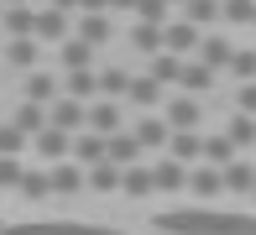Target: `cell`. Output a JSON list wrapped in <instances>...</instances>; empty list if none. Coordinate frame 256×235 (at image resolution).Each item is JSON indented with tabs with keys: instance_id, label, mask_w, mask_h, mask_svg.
Segmentation results:
<instances>
[{
	"instance_id": "obj_39",
	"label": "cell",
	"mask_w": 256,
	"mask_h": 235,
	"mask_svg": "<svg viewBox=\"0 0 256 235\" xmlns=\"http://www.w3.org/2000/svg\"><path fill=\"white\" fill-rule=\"evenodd\" d=\"M230 78H236V84H256V42H251V47H236Z\"/></svg>"
},
{
	"instance_id": "obj_19",
	"label": "cell",
	"mask_w": 256,
	"mask_h": 235,
	"mask_svg": "<svg viewBox=\"0 0 256 235\" xmlns=\"http://www.w3.org/2000/svg\"><path fill=\"white\" fill-rule=\"evenodd\" d=\"M52 194H68V198H74V194H84V188H89V168H78V162H52Z\"/></svg>"
},
{
	"instance_id": "obj_31",
	"label": "cell",
	"mask_w": 256,
	"mask_h": 235,
	"mask_svg": "<svg viewBox=\"0 0 256 235\" xmlns=\"http://www.w3.org/2000/svg\"><path fill=\"white\" fill-rule=\"evenodd\" d=\"M131 68H100V100H126V94H131Z\"/></svg>"
},
{
	"instance_id": "obj_13",
	"label": "cell",
	"mask_w": 256,
	"mask_h": 235,
	"mask_svg": "<svg viewBox=\"0 0 256 235\" xmlns=\"http://www.w3.org/2000/svg\"><path fill=\"white\" fill-rule=\"evenodd\" d=\"M188 162H178V157H162V162H152V183H157V194H183L188 188Z\"/></svg>"
},
{
	"instance_id": "obj_8",
	"label": "cell",
	"mask_w": 256,
	"mask_h": 235,
	"mask_svg": "<svg viewBox=\"0 0 256 235\" xmlns=\"http://www.w3.org/2000/svg\"><path fill=\"white\" fill-rule=\"evenodd\" d=\"M162 42H168V52H178V58H194V52H199V42H204V32L194 26V21L172 16V21H168V32H162Z\"/></svg>"
},
{
	"instance_id": "obj_45",
	"label": "cell",
	"mask_w": 256,
	"mask_h": 235,
	"mask_svg": "<svg viewBox=\"0 0 256 235\" xmlns=\"http://www.w3.org/2000/svg\"><path fill=\"white\" fill-rule=\"evenodd\" d=\"M6 6H26V0H6Z\"/></svg>"
},
{
	"instance_id": "obj_47",
	"label": "cell",
	"mask_w": 256,
	"mask_h": 235,
	"mask_svg": "<svg viewBox=\"0 0 256 235\" xmlns=\"http://www.w3.org/2000/svg\"><path fill=\"white\" fill-rule=\"evenodd\" d=\"M0 16H6V0H0Z\"/></svg>"
},
{
	"instance_id": "obj_46",
	"label": "cell",
	"mask_w": 256,
	"mask_h": 235,
	"mask_svg": "<svg viewBox=\"0 0 256 235\" xmlns=\"http://www.w3.org/2000/svg\"><path fill=\"white\" fill-rule=\"evenodd\" d=\"M172 6H188V0H172Z\"/></svg>"
},
{
	"instance_id": "obj_1",
	"label": "cell",
	"mask_w": 256,
	"mask_h": 235,
	"mask_svg": "<svg viewBox=\"0 0 256 235\" xmlns=\"http://www.w3.org/2000/svg\"><path fill=\"white\" fill-rule=\"evenodd\" d=\"M162 235H256V214L240 209H168L157 214Z\"/></svg>"
},
{
	"instance_id": "obj_7",
	"label": "cell",
	"mask_w": 256,
	"mask_h": 235,
	"mask_svg": "<svg viewBox=\"0 0 256 235\" xmlns=\"http://www.w3.org/2000/svg\"><path fill=\"white\" fill-rule=\"evenodd\" d=\"M48 126H58V131H68V136H78V131H89V104L84 100H58L52 110H48Z\"/></svg>"
},
{
	"instance_id": "obj_50",
	"label": "cell",
	"mask_w": 256,
	"mask_h": 235,
	"mask_svg": "<svg viewBox=\"0 0 256 235\" xmlns=\"http://www.w3.org/2000/svg\"><path fill=\"white\" fill-rule=\"evenodd\" d=\"M251 32H256V26H251Z\"/></svg>"
},
{
	"instance_id": "obj_40",
	"label": "cell",
	"mask_w": 256,
	"mask_h": 235,
	"mask_svg": "<svg viewBox=\"0 0 256 235\" xmlns=\"http://www.w3.org/2000/svg\"><path fill=\"white\" fill-rule=\"evenodd\" d=\"M21 178H26L21 157H0V188H21Z\"/></svg>"
},
{
	"instance_id": "obj_29",
	"label": "cell",
	"mask_w": 256,
	"mask_h": 235,
	"mask_svg": "<svg viewBox=\"0 0 256 235\" xmlns=\"http://www.w3.org/2000/svg\"><path fill=\"white\" fill-rule=\"evenodd\" d=\"M10 126H21L26 136H42V131H48V104H32V100H21L16 110H10Z\"/></svg>"
},
{
	"instance_id": "obj_38",
	"label": "cell",
	"mask_w": 256,
	"mask_h": 235,
	"mask_svg": "<svg viewBox=\"0 0 256 235\" xmlns=\"http://www.w3.org/2000/svg\"><path fill=\"white\" fill-rule=\"evenodd\" d=\"M225 26H230V32L256 26V0H225Z\"/></svg>"
},
{
	"instance_id": "obj_34",
	"label": "cell",
	"mask_w": 256,
	"mask_h": 235,
	"mask_svg": "<svg viewBox=\"0 0 256 235\" xmlns=\"http://www.w3.org/2000/svg\"><path fill=\"white\" fill-rule=\"evenodd\" d=\"M120 183H126V168H115V162H94L89 168V188L94 194H120Z\"/></svg>"
},
{
	"instance_id": "obj_35",
	"label": "cell",
	"mask_w": 256,
	"mask_h": 235,
	"mask_svg": "<svg viewBox=\"0 0 256 235\" xmlns=\"http://www.w3.org/2000/svg\"><path fill=\"white\" fill-rule=\"evenodd\" d=\"M16 194H21V198H32V204H42V198L52 194V172H48V168H26V178H21Z\"/></svg>"
},
{
	"instance_id": "obj_18",
	"label": "cell",
	"mask_w": 256,
	"mask_h": 235,
	"mask_svg": "<svg viewBox=\"0 0 256 235\" xmlns=\"http://www.w3.org/2000/svg\"><path fill=\"white\" fill-rule=\"evenodd\" d=\"M100 47H89L84 37H68L63 47H58V63H63V74H84V68H94Z\"/></svg>"
},
{
	"instance_id": "obj_24",
	"label": "cell",
	"mask_w": 256,
	"mask_h": 235,
	"mask_svg": "<svg viewBox=\"0 0 256 235\" xmlns=\"http://www.w3.org/2000/svg\"><path fill=\"white\" fill-rule=\"evenodd\" d=\"M74 37H84L89 47H104V42L115 37V16H110V10H100V16H78Z\"/></svg>"
},
{
	"instance_id": "obj_43",
	"label": "cell",
	"mask_w": 256,
	"mask_h": 235,
	"mask_svg": "<svg viewBox=\"0 0 256 235\" xmlns=\"http://www.w3.org/2000/svg\"><path fill=\"white\" fill-rule=\"evenodd\" d=\"M110 16H136V0H110Z\"/></svg>"
},
{
	"instance_id": "obj_32",
	"label": "cell",
	"mask_w": 256,
	"mask_h": 235,
	"mask_svg": "<svg viewBox=\"0 0 256 235\" xmlns=\"http://www.w3.org/2000/svg\"><path fill=\"white\" fill-rule=\"evenodd\" d=\"M236 157H246V152L236 146L225 131H214V136H204V162H214V168H230Z\"/></svg>"
},
{
	"instance_id": "obj_30",
	"label": "cell",
	"mask_w": 256,
	"mask_h": 235,
	"mask_svg": "<svg viewBox=\"0 0 256 235\" xmlns=\"http://www.w3.org/2000/svg\"><path fill=\"white\" fill-rule=\"evenodd\" d=\"M126 198H152L157 183H152V162H136V168H126V183H120Z\"/></svg>"
},
{
	"instance_id": "obj_41",
	"label": "cell",
	"mask_w": 256,
	"mask_h": 235,
	"mask_svg": "<svg viewBox=\"0 0 256 235\" xmlns=\"http://www.w3.org/2000/svg\"><path fill=\"white\" fill-rule=\"evenodd\" d=\"M236 110L256 115V84H236Z\"/></svg>"
},
{
	"instance_id": "obj_16",
	"label": "cell",
	"mask_w": 256,
	"mask_h": 235,
	"mask_svg": "<svg viewBox=\"0 0 256 235\" xmlns=\"http://www.w3.org/2000/svg\"><path fill=\"white\" fill-rule=\"evenodd\" d=\"M214 68L209 63H199V58H188V63H183V78H178V89L183 94H199V100H209V94H214Z\"/></svg>"
},
{
	"instance_id": "obj_3",
	"label": "cell",
	"mask_w": 256,
	"mask_h": 235,
	"mask_svg": "<svg viewBox=\"0 0 256 235\" xmlns=\"http://www.w3.org/2000/svg\"><path fill=\"white\" fill-rule=\"evenodd\" d=\"M162 115H168V126L172 131H199V120H204V100L199 94H172L168 104H162Z\"/></svg>"
},
{
	"instance_id": "obj_42",
	"label": "cell",
	"mask_w": 256,
	"mask_h": 235,
	"mask_svg": "<svg viewBox=\"0 0 256 235\" xmlns=\"http://www.w3.org/2000/svg\"><path fill=\"white\" fill-rule=\"evenodd\" d=\"M100 10H110V0H84V6H78V16H100Z\"/></svg>"
},
{
	"instance_id": "obj_28",
	"label": "cell",
	"mask_w": 256,
	"mask_h": 235,
	"mask_svg": "<svg viewBox=\"0 0 256 235\" xmlns=\"http://www.w3.org/2000/svg\"><path fill=\"white\" fill-rule=\"evenodd\" d=\"M168 157H178V162H204V136L199 131H172V141H168Z\"/></svg>"
},
{
	"instance_id": "obj_33",
	"label": "cell",
	"mask_w": 256,
	"mask_h": 235,
	"mask_svg": "<svg viewBox=\"0 0 256 235\" xmlns=\"http://www.w3.org/2000/svg\"><path fill=\"white\" fill-rule=\"evenodd\" d=\"M225 136L236 141L240 152H256V115H246V110H236V115H230V120H225Z\"/></svg>"
},
{
	"instance_id": "obj_23",
	"label": "cell",
	"mask_w": 256,
	"mask_h": 235,
	"mask_svg": "<svg viewBox=\"0 0 256 235\" xmlns=\"http://www.w3.org/2000/svg\"><path fill=\"white\" fill-rule=\"evenodd\" d=\"M142 141H136V131H131V126H126V131H115L110 136V157H104V162H115V168H136V162H142Z\"/></svg>"
},
{
	"instance_id": "obj_4",
	"label": "cell",
	"mask_w": 256,
	"mask_h": 235,
	"mask_svg": "<svg viewBox=\"0 0 256 235\" xmlns=\"http://www.w3.org/2000/svg\"><path fill=\"white\" fill-rule=\"evenodd\" d=\"M6 68L10 74H37V63H42V42L37 37H6Z\"/></svg>"
},
{
	"instance_id": "obj_49",
	"label": "cell",
	"mask_w": 256,
	"mask_h": 235,
	"mask_svg": "<svg viewBox=\"0 0 256 235\" xmlns=\"http://www.w3.org/2000/svg\"><path fill=\"white\" fill-rule=\"evenodd\" d=\"M251 204H256V194H251Z\"/></svg>"
},
{
	"instance_id": "obj_14",
	"label": "cell",
	"mask_w": 256,
	"mask_h": 235,
	"mask_svg": "<svg viewBox=\"0 0 256 235\" xmlns=\"http://www.w3.org/2000/svg\"><path fill=\"white\" fill-rule=\"evenodd\" d=\"M188 194L194 198H220V194H225V168H214V162H194Z\"/></svg>"
},
{
	"instance_id": "obj_6",
	"label": "cell",
	"mask_w": 256,
	"mask_h": 235,
	"mask_svg": "<svg viewBox=\"0 0 256 235\" xmlns=\"http://www.w3.org/2000/svg\"><path fill=\"white\" fill-rule=\"evenodd\" d=\"M126 104H131V110H142V115H157L162 104H168V89H162L152 74H136V78H131V94H126Z\"/></svg>"
},
{
	"instance_id": "obj_25",
	"label": "cell",
	"mask_w": 256,
	"mask_h": 235,
	"mask_svg": "<svg viewBox=\"0 0 256 235\" xmlns=\"http://www.w3.org/2000/svg\"><path fill=\"white\" fill-rule=\"evenodd\" d=\"M0 32H6V37H37V10H32V0L26 6H6Z\"/></svg>"
},
{
	"instance_id": "obj_10",
	"label": "cell",
	"mask_w": 256,
	"mask_h": 235,
	"mask_svg": "<svg viewBox=\"0 0 256 235\" xmlns=\"http://www.w3.org/2000/svg\"><path fill=\"white\" fill-rule=\"evenodd\" d=\"M68 37H74V16L58 10V6H42L37 10V42H58V47H63Z\"/></svg>"
},
{
	"instance_id": "obj_44",
	"label": "cell",
	"mask_w": 256,
	"mask_h": 235,
	"mask_svg": "<svg viewBox=\"0 0 256 235\" xmlns=\"http://www.w3.org/2000/svg\"><path fill=\"white\" fill-rule=\"evenodd\" d=\"M48 6H58V10H68V16H78V6H84V0H48Z\"/></svg>"
},
{
	"instance_id": "obj_15",
	"label": "cell",
	"mask_w": 256,
	"mask_h": 235,
	"mask_svg": "<svg viewBox=\"0 0 256 235\" xmlns=\"http://www.w3.org/2000/svg\"><path fill=\"white\" fill-rule=\"evenodd\" d=\"M136 141H142L146 152H168V141H172V126H168V115H142V120L131 126Z\"/></svg>"
},
{
	"instance_id": "obj_11",
	"label": "cell",
	"mask_w": 256,
	"mask_h": 235,
	"mask_svg": "<svg viewBox=\"0 0 256 235\" xmlns=\"http://www.w3.org/2000/svg\"><path fill=\"white\" fill-rule=\"evenodd\" d=\"M32 152H37L42 162H74V136L58 131V126H48L42 136H32Z\"/></svg>"
},
{
	"instance_id": "obj_20",
	"label": "cell",
	"mask_w": 256,
	"mask_h": 235,
	"mask_svg": "<svg viewBox=\"0 0 256 235\" xmlns=\"http://www.w3.org/2000/svg\"><path fill=\"white\" fill-rule=\"evenodd\" d=\"M104 157H110V136H100V131H78L74 136V162L78 168H94Z\"/></svg>"
},
{
	"instance_id": "obj_48",
	"label": "cell",
	"mask_w": 256,
	"mask_h": 235,
	"mask_svg": "<svg viewBox=\"0 0 256 235\" xmlns=\"http://www.w3.org/2000/svg\"><path fill=\"white\" fill-rule=\"evenodd\" d=\"M0 47H6V32H0Z\"/></svg>"
},
{
	"instance_id": "obj_2",
	"label": "cell",
	"mask_w": 256,
	"mask_h": 235,
	"mask_svg": "<svg viewBox=\"0 0 256 235\" xmlns=\"http://www.w3.org/2000/svg\"><path fill=\"white\" fill-rule=\"evenodd\" d=\"M0 235H120L110 225H84V220H37V225H10Z\"/></svg>"
},
{
	"instance_id": "obj_22",
	"label": "cell",
	"mask_w": 256,
	"mask_h": 235,
	"mask_svg": "<svg viewBox=\"0 0 256 235\" xmlns=\"http://www.w3.org/2000/svg\"><path fill=\"white\" fill-rule=\"evenodd\" d=\"M183 21H194L199 32L225 26V0H188V6H183Z\"/></svg>"
},
{
	"instance_id": "obj_12",
	"label": "cell",
	"mask_w": 256,
	"mask_h": 235,
	"mask_svg": "<svg viewBox=\"0 0 256 235\" xmlns=\"http://www.w3.org/2000/svg\"><path fill=\"white\" fill-rule=\"evenodd\" d=\"M21 100L48 104V110H52V104L63 100V78H58V74H42V68H37V74H26V84H21Z\"/></svg>"
},
{
	"instance_id": "obj_17",
	"label": "cell",
	"mask_w": 256,
	"mask_h": 235,
	"mask_svg": "<svg viewBox=\"0 0 256 235\" xmlns=\"http://www.w3.org/2000/svg\"><path fill=\"white\" fill-rule=\"evenodd\" d=\"M225 194H236V198H251L256 194V157H236L225 168Z\"/></svg>"
},
{
	"instance_id": "obj_21",
	"label": "cell",
	"mask_w": 256,
	"mask_h": 235,
	"mask_svg": "<svg viewBox=\"0 0 256 235\" xmlns=\"http://www.w3.org/2000/svg\"><path fill=\"white\" fill-rule=\"evenodd\" d=\"M162 32H168V26H152V21H131V52H136V58H157V52H168Z\"/></svg>"
},
{
	"instance_id": "obj_5",
	"label": "cell",
	"mask_w": 256,
	"mask_h": 235,
	"mask_svg": "<svg viewBox=\"0 0 256 235\" xmlns=\"http://www.w3.org/2000/svg\"><path fill=\"white\" fill-rule=\"evenodd\" d=\"M194 58H199V63H209L214 74H230V63H236V42L214 26V32H204V42H199V52H194Z\"/></svg>"
},
{
	"instance_id": "obj_37",
	"label": "cell",
	"mask_w": 256,
	"mask_h": 235,
	"mask_svg": "<svg viewBox=\"0 0 256 235\" xmlns=\"http://www.w3.org/2000/svg\"><path fill=\"white\" fill-rule=\"evenodd\" d=\"M131 21H152V26H168L172 21V0H136V16Z\"/></svg>"
},
{
	"instance_id": "obj_9",
	"label": "cell",
	"mask_w": 256,
	"mask_h": 235,
	"mask_svg": "<svg viewBox=\"0 0 256 235\" xmlns=\"http://www.w3.org/2000/svg\"><path fill=\"white\" fill-rule=\"evenodd\" d=\"M89 131H100V136L126 131V100H94L89 104Z\"/></svg>"
},
{
	"instance_id": "obj_26",
	"label": "cell",
	"mask_w": 256,
	"mask_h": 235,
	"mask_svg": "<svg viewBox=\"0 0 256 235\" xmlns=\"http://www.w3.org/2000/svg\"><path fill=\"white\" fill-rule=\"evenodd\" d=\"M183 63H188V58H178V52H157V58H146V74H152L162 89H178Z\"/></svg>"
},
{
	"instance_id": "obj_36",
	"label": "cell",
	"mask_w": 256,
	"mask_h": 235,
	"mask_svg": "<svg viewBox=\"0 0 256 235\" xmlns=\"http://www.w3.org/2000/svg\"><path fill=\"white\" fill-rule=\"evenodd\" d=\"M32 146V136L21 131V126H10V120H0V157H21V152Z\"/></svg>"
},
{
	"instance_id": "obj_27",
	"label": "cell",
	"mask_w": 256,
	"mask_h": 235,
	"mask_svg": "<svg viewBox=\"0 0 256 235\" xmlns=\"http://www.w3.org/2000/svg\"><path fill=\"white\" fill-rule=\"evenodd\" d=\"M63 94H68V100L94 104V100H100V68H84V74H63Z\"/></svg>"
}]
</instances>
